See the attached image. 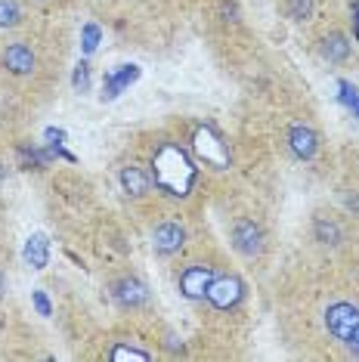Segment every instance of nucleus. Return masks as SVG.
Returning a JSON list of instances; mask_svg holds the SVG:
<instances>
[{"instance_id": "nucleus-11", "label": "nucleus", "mask_w": 359, "mask_h": 362, "mask_svg": "<svg viewBox=\"0 0 359 362\" xmlns=\"http://www.w3.org/2000/svg\"><path fill=\"white\" fill-rule=\"evenodd\" d=\"M313 238L322 245V248H341L344 245V226H341V220L334 217L329 211H319L313 217Z\"/></svg>"}, {"instance_id": "nucleus-14", "label": "nucleus", "mask_w": 359, "mask_h": 362, "mask_svg": "<svg viewBox=\"0 0 359 362\" xmlns=\"http://www.w3.org/2000/svg\"><path fill=\"white\" fill-rule=\"evenodd\" d=\"M25 22V10L19 0H0V31H13Z\"/></svg>"}, {"instance_id": "nucleus-10", "label": "nucleus", "mask_w": 359, "mask_h": 362, "mask_svg": "<svg viewBox=\"0 0 359 362\" xmlns=\"http://www.w3.org/2000/svg\"><path fill=\"white\" fill-rule=\"evenodd\" d=\"M242 294H245V288H242L239 279L217 273L214 285H211V291H208V303L211 307H217V310H233L235 303L242 300Z\"/></svg>"}, {"instance_id": "nucleus-8", "label": "nucleus", "mask_w": 359, "mask_h": 362, "mask_svg": "<svg viewBox=\"0 0 359 362\" xmlns=\"http://www.w3.org/2000/svg\"><path fill=\"white\" fill-rule=\"evenodd\" d=\"M316 53L329 65H347L350 56H353V40H350L344 28H325L322 35L316 37Z\"/></svg>"}, {"instance_id": "nucleus-17", "label": "nucleus", "mask_w": 359, "mask_h": 362, "mask_svg": "<svg viewBox=\"0 0 359 362\" xmlns=\"http://www.w3.org/2000/svg\"><path fill=\"white\" fill-rule=\"evenodd\" d=\"M6 294V276H4V269H0V298Z\"/></svg>"}, {"instance_id": "nucleus-12", "label": "nucleus", "mask_w": 359, "mask_h": 362, "mask_svg": "<svg viewBox=\"0 0 359 362\" xmlns=\"http://www.w3.org/2000/svg\"><path fill=\"white\" fill-rule=\"evenodd\" d=\"M279 10L291 25H307V22L316 19L319 0H279Z\"/></svg>"}, {"instance_id": "nucleus-4", "label": "nucleus", "mask_w": 359, "mask_h": 362, "mask_svg": "<svg viewBox=\"0 0 359 362\" xmlns=\"http://www.w3.org/2000/svg\"><path fill=\"white\" fill-rule=\"evenodd\" d=\"M109 298L118 310L124 313H140L152 303V294H149V285L143 282L136 273H118L109 279Z\"/></svg>"}, {"instance_id": "nucleus-16", "label": "nucleus", "mask_w": 359, "mask_h": 362, "mask_svg": "<svg viewBox=\"0 0 359 362\" xmlns=\"http://www.w3.org/2000/svg\"><path fill=\"white\" fill-rule=\"evenodd\" d=\"M6 174H10V168H6V161L0 158V183H4V180H6Z\"/></svg>"}, {"instance_id": "nucleus-6", "label": "nucleus", "mask_w": 359, "mask_h": 362, "mask_svg": "<svg viewBox=\"0 0 359 362\" xmlns=\"http://www.w3.org/2000/svg\"><path fill=\"white\" fill-rule=\"evenodd\" d=\"M186 242H189V229H186V223L180 217H165L152 229V251L161 260L177 257L186 248Z\"/></svg>"}, {"instance_id": "nucleus-2", "label": "nucleus", "mask_w": 359, "mask_h": 362, "mask_svg": "<svg viewBox=\"0 0 359 362\" xmlns=\"http://www.w3.org/2000/svg\"><path fill=\"white\" fill-rule=\"evenodd\" d=\"M217 273H220V267L214 260H205V257L186 260L183 267L177 269V291L183 294L186 300H192V303H205Z\"/></svg>"}, {"instance_id": "nucleus-5", "label": "nucleus", "mask_w": 359, "mask_h": 362, "mask_svg": "<svg viewBox=\"0 0 359 362\" xmlns=\"http://www.w3.org/2000/svg\"><path fill=\"white\" fill-rule=\"evenodd\" d=\"M322 325H325V332H329V337H334V341L344 347L350 337H353V332L359 328V303H353V300H331L329 307H325V313H322Z\"/></svg>"}, {"instance_id": "nucleus-13", "label": "nucleus", "mask_w": 359, "mask_h": 362, "mask_svg": "<svg viewBox=\"0 0 359 362\" xmlns=\"http://www.w3.org/2000/svg\"><path fill=\"white\" fill-rule=\"evenodd\" d=\"M105 359L109 362H130V359H136V362H149L152 359V350H146L140 347V344H134V341H112L109 344V350H105Z\"/></svg>"}, {"instance_id": "nucleus-3", "label": "nucleus", "mask_w": 359, "mask_h": 362, "mask_svg": "<svg viewBox=\"0 0 359 362\" xmlns=\"http://www.w3.org/2000/svg\"><path fill=\"white\" fill-rule=\"evenodd\" d=\"M0 71L16 81H28L40 71V53L31 40H10L0 47Z\"/></svg>"}, {"instance_id": "nucleus-7", "label": "nucleus", "mask_w": 359, "mask_h": 362, "mask_svg": "<svg viewBox=\"0 0 359 362\" xmlns=\"http://www.w3.org/2000/svg\"><path fill=\"white\" fill-rule=\"evenodd\" d=\"M285 149L295 161H316L322 152V136L310 121H291L285 127Z\"/></svg>"}, {"instance_id": "nucleus-18", "label": "nucleus", "mask_w": 359, "mask_h": 362, "mask_svg": "<svg viewBox=\"0 0 359 362\" xmlns=\"http://www.w3.org/2000/svg\"><path fill=\"white\" fill-rule=\"evenodd\" d=\"M35 4H50V0H35Z\"/></svg>"}, {"instance_id": "nucleus-15", "label": "nucleus", "mask_w": 359, "mask_h": 362, "mask_svg": "<svg viewBox=\"0 0 359 362\" xmlns=\"http://www.w3.org/2000/svg\"><path fill=\"white\" fill-rule=\"evenodd\" d=\"M344 350H347V356H356V359H359V328L353 332V337H350V341L344 344Z\"/></svg>"}, {"instance_id": "nucleus-1", "label": "nucleus", "mask_w": 359, "mask_h": 362, "mask_svg": "<svg viewBox=\"0 0 359 362\" xmlns=\"http://www.w3.org/2000/svg\"><path fill=\"white\" fill-rule=\"evenodd\" d=\"M266 245H269V235L264 223L251 214H242L230 223V248L239 254L242 260H260L266 254Z\"/></svg>"}, {"instance_id": "nucleus-9", "label": "nucleus", "mask_w": 359, "mask_h": 362, "mask_svg": "<svg viewBox=\"0 0 359 362\" xmlns=\"http://www.w3.org/2000/svg\"><path fill=\"white\" fill-rule=\"evenodd\" d=\"M118 183H121V192H124L130 202H143V199H149L155 180L143 164H124L118 174Z\"/></svg>"}]
</instances>
